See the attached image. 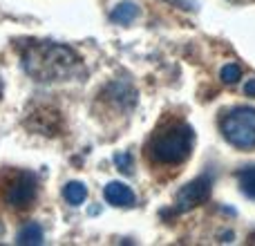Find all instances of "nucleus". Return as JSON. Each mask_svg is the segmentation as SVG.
<instances>
[{
  "instance_id": "9",
  "label": "nucleus",
  "mask_w": 255,
  "mask_h": 246,
  "mask_svg": "<svg viewBox=\"0 0 255 246\" xmlns=\"http://www.w3.org/2000/svg\"><path fill=\"white\" fill-rule=\"evenodd\" d=\"M63 195H65L67 204L81 206V204L88 199V186L81 184V181H70V184L65 186V190H63Z\"/></svg>"
},
{
  "instance_id": "6",
  "label": "nucleus",
  "mask_w": 255,
  "mask_h": 246,
  "mask_svg": "<svg viewBox=\"0 0 255 246\" xmlns=\"http://www.w3.org/2000/svg\"><path fill=\"white\" fill-rule=\"evenodd\" d=\"M103 195H106V202L112 204V206L130 208V206H134V204H136V197H134V193L130 190V186L119 184V181L108 184L106 190H103Z\"/></svg>"
},
{
  "instance_id": "3",
  "label": "nucleus",
  "mask_w": 255,
  "mask_h": 246,
  "mask_svg": "<svg viewBox=\"0 0 255 246\" xmlns=\"http://www.w3.org/2000/svg\"><path fill=\"white\" fill-rule=\"evenodd\" d=\"M222 132L235 148H255V110L235 108L222 119Z\"/></svg>"
},
{
  "instance_id": "12",
  "label": "nucleus",
  "mask_w": 255,
  "mask_h": 246,
  "mask_svg": "<svg viewBox=\"0 0 255 246\" xmlns=\"http://www.w3.org/2000/svg\"><path fill=\"white\" fill-rule=\"evenodd\" d=\"M220 76H222V81H224V83H229V85L231 83H238L240 76H242V70H240V65H235V63H229V65L222 67Z\"/></svg>"
},
{
  "instance_id": "5",
  "label": "nucleus",
  "mask_w": 255,
  "mask_h": 246,
  "mask_svg": "<svg viewBox=\"0 0 255 246\" xmlns=\"http://www.w3.org/2000/svg\"><path fill=\"white\" fill-rule=\"evenodd\" d=\"M211 188H213V177L211 175H199L197 179L188 181L184 188L177 193L175 197V208L179 213L190 211V208L204 204L208 197H211Z\"/></svg>"
},
{
  "instance_id": "2",
  "label": "nucleus",
  "mask_w": 255,
  "mask_h": 246,
  "mask_svg": "<svg viewBox=\"0 0 255 246\" xmlns=\"http://www.w3.org/2000/svg\"><path fill=\"white\" fill-rule=\"evenodd\" d=\"M193 139V127L184 125V123H175L172 127L154 134L152 143H150V154L154 157V161L175 166V163H181L190 157Z\"/></svg>"
},
{
  "instance_id": "14",
  "label": "nucleus",
  "mask_w": 255,
  "mask_h": 246,
  "mask_svg": "<svg viewBox=\"0 0 255 246\" xmlns=\"http://www.w3.org/2000/svg\"><path fill=\"white\" fill-rule=\"evenodd\" d=\"M244 92H247V97H255V79H251L244 85Z\"/></svg>"
},
{
  "instance_id": "11",
  "label": "nucleus",
  "mask_w": 255,
  "mask_h": 246,
  "mask_svg": "<svg viewBox=\"0 0 255 246\" xmlns=\"http://www.w3.org/2000/svg\"><path fill=\"white\" fill-rule=\"evenodd\" d=\"M115 163L124 175H132V168H134V157L132 152H117L115 154Z\"/></svg>"
},
{
  "instance_id": "10",
  "label": "nucleus",
  "mask_w": 255,
  "mask_h": 246,
  "mask_svg": "<svg viewBox=\"0 0 255 246\" xmlns=\"http://www.w3.org/2000/svg\"><path fill=\"white\" fill-rule=\"evenodd\" d=\"M238 181L242 193L247 195L249 199H255V166H247L238 172Z\"/></svg>"
},
{
  "instance_id": "8",
  "label": "nucleus",
  "mask_w": 255,
  "mask_h": 246,
  "mask_svg": "<svg viewBox=\"0 0 255 246\" xmlns=\"http://www.w3.org/2000/svg\"><path fill=\"white\" fill-rule=\"evenodd\" d=\"M16 244H29V246L43 244V229H40V224L29 222V224L22 226L16 235Z\"/></svg>"
},
{
  "instance_id": "7",
  "label": "nucleus",
  "mask_w": 255,
  "mask_h": 246,
  "mask_svg": "<svg viewBox=\"0 0 255 246\" xmlns=\"http://www.w3.org/2000/svg\"><path fill=\"white\" fill-rule=\"evenodd\" d=\"M136 16H139V4L130 2V0L117 4V7L112 9V13H110V18L115 22H119V25H128V22H132Z\"/></svg>"
},
{
  "instance_id": "4",
  "label": "nucleus",
  "mask_w": 255,
  "mask_h": 246,
  "mask_svg": "<svg viewBox=\"0 0 255 246\" xmlns=\"http://www.w3.org/2000/svg\"><path fill=\"white\" fill-rule=\"evenodd\" d=\"M38 181L31 172H16L4 190V202L11 208H25L36 199Z\"/></svg>"
},
{
  "instance_id": "1",
  "label": "nucleus",
  "mask_w": 255,
  "mask_h": 246,
  "mask_svg": "<svg viewBox=\"0 0 255 246\" xmlns=\"http://www.w3.org/2000/svg\"><path fill=\"white\" fill-rule=\"evenodd\" d=\"M20 58H22V70L38 83L70 81L83 72L79 54L58 43L31 40V43L25 45Z\"/></svg>"
},
{
  "instance_id": "13",
  "label": "nucleus",
  "mask_w": 255,
  "mask_h": 246,
  "mask_svg": "<svg viewBox=\"0 0 255 246\" xmlns=\"http://www.w3.org/2000/svg\"><path fill=\"white\" fill-rule=\"evenodd\" d=\"M166 2L175 4L179 9H186V11H197V7H199L197 0H166Z\"/></svg>"
},
{
  "instance_id": "15",
  "label": "nucleus",
  "mask_w": 255,
  "mask_h": 246,
  "mask_svg": "<svg viewBox=\"0 0 255 246\" xmlns=\"http://www.w3.org/2000/svg\"><path fill=\"white\" fill-rule=\"evenodd\" d=\"M0 94H2V83H0Z\"/></svg>"
}]
</instances>
